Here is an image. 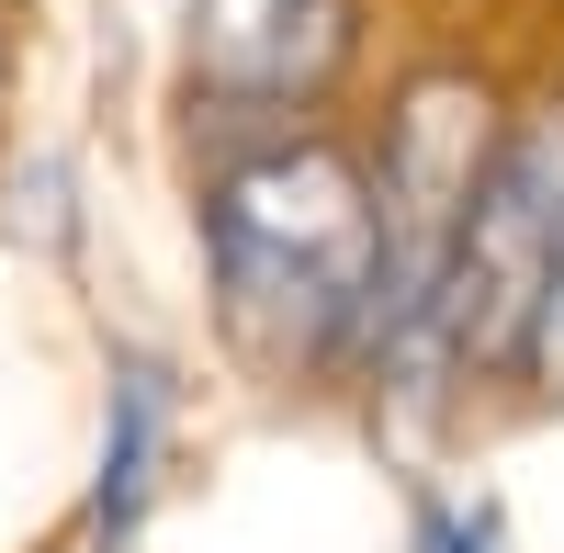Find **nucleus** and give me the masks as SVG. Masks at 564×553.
<instances>
[{"instance_id":"f257e3e1","label":"nucleus","mask_w":564,"mask_h":553,"mask_svg":"<svg viewBox=\"0 0 564 553\" xmlns=\"http://www.w3.org/2000/svg\"><path fill=\"white\" fill-rule=\"evenodd\" d=\"M204 249H215V294L271 373L350 350L372 316V181L305 135V148H260L204 193Z\"/></svg>"},{"instance_id":"0eeeda50","label":"nucleus","mask_w":564,"mask_h":553,"mask_svg":"<svg viewBox=\"0 0 564 553\" xmlns=\"http://www.w3.org/2000/svg\"><path fill=\"white\" fill-rule=\"evenodd\" d=\"M417 553H497V531L463 520V509H441V497H417Z\"/></svg>"},{"instance_id":"7ed1b4c3","label":"nucleus","mask_w":564,"mask_h":553,"mask_svg":"<svg viewBox=\"0 0 564 553\" xmlns=\"http://www.w3.org/2000/svg\"><path fill=\"white\" fill-rule=\"evenodd\" d=\"M553 249H564V113L497 135L486 193H475L463 249H452V283H441V350L475 361V373H508L531 350Z\"/></svg>"},{"instance_id":"423d86ee","label":"nucleus","mask_w":564,"mask_h":553,"mask_svg":"<svg viewBox=\"0 0 564 553\" xmlns=\"http://www.w3.org/2000/svg\"><path fill=\"white\" fill-rule=\"evenodd\" d=\"M520 361L564 395V249H553V283H542V316H531V350H520Z\"/></svg>"},{"instance_id":"20e7f679","label":"nucleus","mask_w":564,"mask_h":553,"mask_svg":"<svg viewBox=\"0 0 564 553\" xmlns=\"http://www.w3.org/2000/svg\"><path fill=\"white\" fill-rule=\"evenodd\" d=\"M350 68V0H193V102L282 113Z\"/></svg>"},{"instance_id":"f03ea898","label":"nucleus","mask_w":564,"mask_h":553,"mask_svg":"<svg viewBox=\"0 0 564 553\" xmlns=\"http://www.w3.org/2000/svg\"><path fill=\"white\" fill-rule=\"evenodd\" d=\"M497 159V102L475 79H417L384 124V193H372V316L361 339L384 361L441 350V283L463 249V215Z\"/></svg>"},{"instance_id":"39448f33","label":"nucleus","mask_w":564,"mask_h":553,"mask_svg":"<svg viewBox=\"0 0 564 553\" xmlns=\"http://www.w3.org/2000/svg\"><path fill=\"white\" fill-rule=\"evenodd\" d=\"M159 430H170V373L159 361H113V430H102V553L135 542L148 520V486H159Z\"/></svg>"}]
</instances>
